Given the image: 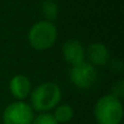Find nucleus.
I'll return each instance as SVG.
<instances>
[{"label":"nucleus","instance_id":"obj_1","mask_svg":"<svg viewBox=\"0 0 124 124\" xmlns=\"http://www.w3.org/2000/svg\"><path fill=\"white\" fill-rule=\"evenodd\" d=\"M61 100V89L57 84L47 82L38 85L31 95L32 109L46 113L55 108Z\"/></svg>","mask_w":124,"mask_h":124},{"label":"nucleus","instance_id":"obj_2","mask_svg":"<svg viewBox=\"0 0 124 124\" xmlns=\"http://www.w3.org/2000/svg\"><path fill=\"white\" fill-rule=\"evenodd\" d=\"M94 116L99 124H120L123 119L120 100L112 94L100 97L95 105Z\"/></svg>","mask_w":124,"mask_h":124},{"label":"nucleus","instance_id":"obj_3","mask_svg":"<svg viewBox=\"0 0 124 124\" xmlns=\"http://www.w3.org/2000/svg\"><path fill=\"white\" fill-rule=\"evenodd\" d=\"M57 39V29L52 22L39 21L34 23L28 32V41L34 50L44 51L50 49Z\"/></svg>","mask_w":124,"mask_h":124},{"label":"nucleus","instance_id":"obj_4","mask_svg":"<svg viewBox=\"0 0 124 124\" xmlns=\"http://www.w3.org/2000/svg\"><path fill=\"white\" fill-rule=\"evenodd\" d=\"M97 78L96 68L89 62L83 61L79 65L72 66L70 70V80L78 89H89L94 85Z\"/></svg>","mask_w":124,"mask_h":124},{"label":"nucleus","instance_id":"obj_5","mask_svg":"<svg viewBox=\"0 0 124 124\" xmlns=\"http://www.w3.org/2000/svg\"><path fill=\"white\" fill-rule=\"evenodd\" d=\"M33 118L32 107L23 101L10 103L3 113L4 124H32Z\"/></svg>","mask_w":124,"mask_h":124},{"label":"nucleus","instance_id":"obj_6","mask_svg":"<svg viewBox=\"0 0 124 124\" xmlns=\"http://www.w3.org/2000/svg\"><path fill=\"white\" fill-rule=\"evenodd\" d=\"M62 55L71 66H76L84 61L85 49L79 40L71 39L66 41L62 46Z\"/></svg>","mask_w":124,"mask_h":124},{"label":"nucleus","instance_id":"obj_7","mask_svg":"<svg viewBox=\"0 0 124 124\" xmlns=\"http://www.w3.org/2000/svg\"><path fill=\"white\" fill-rule=\"evenodd\" d=\"M89 63L95 66H105L109 61V50L101 43H93L88 46L85 52Z\"/></svg>","mask_w":124,"mask_h":124},{"label":"nucleus","instance_id":"obj_8","mask_svg":"<svg viewBox=\"0 0 124 124\" xmlns=\"http://www.w3.org/2000/svg\"><path fill=\"white\" fill-rule=\"evenodd\" d=\"M9 88H10V93L12 94V96L15 99L22 101L27 96H29L31 90H32V84H31V80L28 79V77H26L23 74H17L11 78Z\"/></svg>","mask_w":124,"mask_h":124},{"label":"nucleus","instance_id":"obj_9","mask_svg":"<svg viewBox=\"0 0 124 124\" xmlns=\"http://www.w3.org/2000/svg\"><path fill=\"white\" fill-rule=\"evenodd\" d=\"M54 118L56 119V122L60 123H68L73 116H74V111L72 108L71 105L68 103H62V105H57V107L55 108L54 112Z\"/></svg>","mask_w":124,"mask_h":124},{"label":"nucleus","instance_id":"obj_10","mask_svg":"<svg viewBox=\"0 0 124 124\" xmlns=\"http://www.w3.org/2000/svg\"><path fill=\"white\" fill-rule=\"evenodd\" d=\"M40 10H41V14H43L45 21L52 22L58 16V5L54 0H44L41 3Z\"/></svg>","mask_w":124,"mask_h":124},{"label":"nucleus","instance_id":"obj_11","mask_svg":"<svg viewBox=\"0 0 124 124\" xmlns=\"http://www.w3.org/2000/svg\"><path fill=\"white\" fill-rule=\"evenodd\" d=\"M32 124H58L52 114L50 113H40L35 118H33Z\"/></svg>","mask_w":124,"mask_h":124},{"label":"nucleus","instance_id":"obj_12","mask_svg":"<svg viewBox=\"0 0 124 124\" xmlns=\"http://www.w3.org/2000/svg\"><path fill=\"white\" fill-rule=\"evenodd\" d=\"M112 95L120 100V97L124 95V82H123V80H119V82H117V83L113 85Z\"/></svg>","mask_w":124,"mask_h":124}]
</instances>
